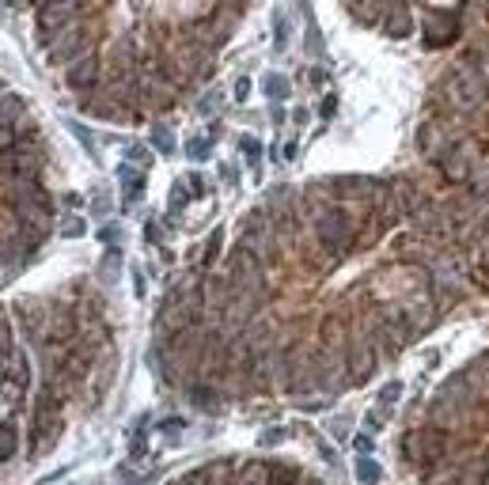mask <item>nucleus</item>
Segmentation results:
<instances>
[{"instance_id": "nucleus-1", "label": "nucleus", "mask_w": 489, "mask_h": 485, "mask_svg": "<svg viewBox=\"0 0 489 485\" xmlns=\"http://www.w3.org/2000/svg\"><path fill=\"white\" fill-rule=\"evenodd\" d=\"M402 455L421 485H489V349L432 391Z\"/></svg>"}, {"instance_id": "nucleus-2", "label": "nucleus", "mask_w": 489, "mask_h": 485, "mask_svg": "<svg viewBox=\"0 0 489 485\" xmlns=\"http://www.w3.org/2000/svg\"><path fill=\"white\" fill-rule=\"evenodd\" d=\"M361 27L387 38H421L425 50L459 46L489 23V0H341Z\"/></svg>"}, {"instance_id": "nucleus-3", "label": "nucleus", "mask_w": 489, "mask_h": 485, "mask_svg": "<svg viewBox=\"0 0 489 485\" xmlns=\"http://www.w3.org/2000/svg\"><path fill=\"white\" fill-rule=\"evenodd\" d=\"M27 387H31V360L23 352L12 357V368H8L4 383H0V421L12 425L27 406Z\"/></svg>"}, {"instance_id": "nucleus-4", "label": "nucleus", "mask_w": 489, "mask_h": 485, "mask_svg": "<svg viewBox=\"0 0 489 485\" xmlns=\"http://www.w3.org/2000/svg\"><path fill=\"white\" fill-rule=\"evenodd\" d=\"M23 174H42V152L35 145H12L0 152V179H23Z\"/></svg>"}, {"instance_id": "nucleus-5", "label": "nucleus", "mask_w": 489, "mask_h": 485, "mask_svg": "<svg viewBox=\"0 0 489 485\" xmlns=\"http://www.w3.org/2000/svg\"><path fill=\"white\" fill-rule=\"evenodd\" d=\"M16 357V338H12V318L0 307V360H12Z\"/></svg>"}, {"instance_id": "nucleus-6", "label": "nucleus", "mask_w": 489, "mask_h": 485, "mask_svg": "<svg viewBox=\"0 0 489 485\" xmlns=\"http://www.w3.org/2000/svg\"><path fill=\"white\" fill-rule=\"evenodd\" d=\"M16 447H19V433H16V425L0 421V462L12 459V455H16Z\"/></svg>"}, {"instance_id": "nucleus-7", "label": "nucleus", "mask_w": 489, "mask_h": 485, "mask_svg": "<svg viewBox=\"0 0 489 485\" xmlns=\"http://www.w3.org/2000/svg\"><path fill=\"white\" fill-rule=\"evenodd\" d=\"M121 182H126V201H137L141 190H144V182H141V171L137 167H121Z\"/></svg>"}, {"instance_id": "nucleus-8", "label": "nucleus", "mask_w": 489, "mask_h": 485, "mask_svg": "<svg viewBox=\"0 0 489 485\" xmlns=\"http://www.w3.org/2000/svg\"><path fill=\"white\" fill-rule=\"evenodd\" d=\"M152 145L160 148V152H171V148H175V140H171V129H167V126H155V129H152Z\"/></svg>"}, {"instance_id": "nucleus-9", "label": "nucleus", "mask_w": 489, "mask_h": 485, "mask_svg": "<svg viewBox=\"0 0 489 485\" xmlns=\"http://www.w3.org/2000/svg\"><path fill=\"white\" fill-rule=\"evenodd\" d=\"M265 91H270L273 99H281V95H288V80L285 76H270V80H265Z\"/></svg>"}, {"instance_id": "nucleus-10", "label": "nucleus", "mask_w": 489, "mask_h": 485, "mask_svg": "<svg viewBox=\"0 0 489 485\" xmlns=\"http://www.w3.org/2000/svg\"><path fill=\"white\" fill-rule=\"evenodd\" d=\"M61 235H69V239L84 235V220H80V216H69V220L61 224Z\"/></svg>"}, {"instance_id": "nucleus-11", "label": "nucleus", "mask_w": 489, "mask_h": 485, "mask_svg": "<svg viewBox=\"0 0 489 485\" xmlns=\"http://www.w3.org/2000/svg\"><path fill=\"white\" fill-rule=\"evenodd\" d=\"M243 152H247V160L254 163V160H258V140H254V137H243Z\"/></svg>"}, {"instance_id": "nucleus-12", "label": "nucleus", "mask_w": 489, "mask_h": 485, "mask_svg": "<svg viewBox=\"0 0 489 485\" xmlns=\"http://www.w3.org/2000/svg\"><path fill=\"white\" fill-rule=\"evenodd\" d=\"M190 156L194 160H205L209 156V145H205V140H190Z\"/></svg>"}]
</instances>
